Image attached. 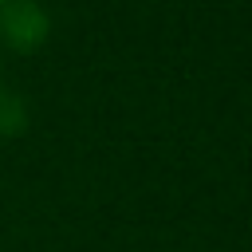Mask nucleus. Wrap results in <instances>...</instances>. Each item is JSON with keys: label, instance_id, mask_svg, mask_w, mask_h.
Returning a JSON list of instances; mask_svg holds the SVG:
<instances>
[{"label": "nucleus", "instance_id": "obj_3", "mask_svg": "<svg viewBox=\"0 0 252 252\" xmlns=\"http://www.w3.org/2000/svg\"><path fill=\"white\" fill-rule=\"evenodd\" d=\"M0 4H8V0H0Z\"/></svg>", "mask_w": 252, "mask_h": 252}, {"label": "nucleus", "instance_id": "obj_1", "mask_svg": "<svg viewBox=\"0 0 252 252\" xmlns=\"http://www.w3.org/2000/svg\"><path fill=\"white\" fill-rule=\"evenodd\" d=\"M47 32H51V20H47V12L35 0H8V4H0V43L4 47L28 55V51H35L47 39Z\"/></svg>", "mask_w": 252, "mask_h": 252}, {"label": "nucleus", "instance_id": "obj_2", "mask_svg": "<svg viewBox=\"0 0 252 252\" xmlns=\"http://www.w3.org/2000/svg\"><path fill=\"white\" fill-rule=\"evenodd\" d=\"M24 130V102L12 94H0V138H12Z\"/></svg>", "mask_w": 252, "mask_h": 252}]
</instances>
